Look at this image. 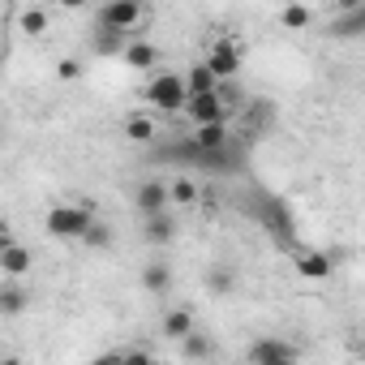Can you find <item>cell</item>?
I'll return each instance as SVG.
<instances>
[{
	"label": "cell",
	"mask_w": 365,
	"mask_h": 365,
	"mask_svg": "<svg viewBox=\"0 0 365 365\" xmlns=\"http://www.w3.org/2000/svg\"><path fill=\"white\" fill-rule=\"evenodd\" d=\"M125 138L138 142V146L159 142V116H155V112H133V116H125Z\"/></svg>",
	"instance_id": "cell-9"
},
{
	"label": "cell",
	"mask_w": 365,
	"mask_h": 365,
	"mask_svg": "<svg viewBox=\"0 0 365 365\" xmlns=\"http://www.w3.org/2000/svg\"><path fill=\"white\" fill-rule=\"evenodd\" d=\"M142 237H146L150 245H168V241L176 237V220L168 215V207H163V211H155V215H146V228H142Z\"/></svg>",
	"instance_id": "cell-14"
},
{
	"label": "cell",
	"mask_w": 365,
	"mask_h": 365,
	"mask_svg": "<svg viewBox=\"0 0 365 365\" xmlns=\"http://www.w3.org/2000/svg\"><path fill=\"white\" fill-rule=\"evenodd\" d=\"M14 237H9V228H5V220H0V245H9Z\"/></svg>",
	"instance_id": "cell-30"
},
{
	"label": "cell",
	"mask_w": 365,
	"mask_h": 365,
	"mask_svg": "<svg viewBox=\"0 0 365 365\" xmlns=\"http://www.w3.org/2000/svg\"><path fill=\"white\" fill-rule=\"evenodd\" d=\"M215 95H220V103H224V112H228V116H237V112L250 103V95H245V86H241V78H220V82H215Z\"/></svg>",
	"instance_id": "cell-13"
},
{
	"label": "cell",
	"mask_w": 365,
	"mask_h": 365,
	"mask_svg": "<svg viewBox=\"0 0 365 365\" xmlns=\"http://www.w3.org/2000/svg\"><path fill=\"white\" fill-rule=\"evenodd\" d=\"M339 9H365V0H335Z\"/></svg>",
	"instance_id": "cell-29"
},
{
	"label": "cell",
	"mask_w": 365,
	"mask_h": 365,
	"mask_svg": "<svg viewBox=\"0 0 365 365\" xmlns=\"http://www.w3.org/2000/svg\"><path fill=\"white\" fill-rule=\"evenodd\" d=\"M279 26L284 31H305L309 26V5H297V0H292V5H284L279 9Z\"/></svg>",
	"instance_id": "cell-25"
},
{
	"label": "cell",
	"mask_w": 365,
	"mask_h": 365,
	"mask_svg": "<svg viewBox=\"0 0 365 365\" xmlns=\"http://www.w3.org/2000/svg\"><path fill=\"white\" fill-rule=\"evenodd\" d=\"M202 61L211 65V73H215V78H237V73H241V43H237L232 35H220Z\"/></svg>",
	"instance_id": "cell-4"
},
{
	"label": "cell",
	"mask_w": 365,
	"mask_h": 365,
	"mask_svg": "<svg viewBox=\"0 0 365 365\" xmlns=\"http://www.w3.org/2000/svg\"><path fill=\"white\" fill-rule=\"evenodd\" d=\"M48 22H52L48 9H22V14H18V31H22L26 39H39V35L48 31Z\"/></svg>",
	"instance_id": "cell-22"
},
{
	"label": "cell",
	"mask_w": 365,
	"mask_h": 365,
	"mask_svg": "<svg viewBox=\"0 0 365 365\" xmlns=\"http://www.w3.org/2000/svg\"><path fill=\"white\" fill-rule=\"evenodd\" d=\"M31 262H35V254H31L26 245H18V241L0 245V275H9V279H22V275L31 271Z\"/></svg>",
	"instance_id": "cell-8"
},
{
	"label": "cell",
	"mask_w": 365,
	"mask_h": 365,
	"mask_svg": "<svg viewBox=\"0 0 365 365\" xmlns=\"http://www.w3.org/2000/svg\"><path fill=\"white\" fill-rule=\"evenodd\" d=\"M26 305H31V297H26V288H22L18 279L0 288V318H18Z\"/></svg>",
	"instance_id": "cell-19"
},
{
	"label": "cell",
	"mask_w": 365,
	"mask_h": 365,
	"mask_svg": "<svg viewBox=\"0 0 365 365\" xmlns=\"http://www.w3.org/2000/svg\"><path fill=\"white\" fill-rule=\"evenodd\" d=\"M185 78L180 73H150V82L142 86V99L155 116H176L180 108H185Z\"/></svg>",
	"instance_id": "cell-1"
},
{
	"label": "cell",
	"mask_w": 365,
	"mask_h": 365,
	"mask_svg": "<svg viewBox=\"0 0 365 365\" xmlns=\"http://www.w3.org/2000/svg\"><path fill=\"white\" fill-rule=\"evenodd\" d=\"M168 202H176V207H194V202H198V185H194L190 176L172 180V185H168Z\"/></svg>",
	"instance_id": "cell-24"
},
{
	"label": "cell",
	"mask_w": 365,
	"mask_h": 365,
	"mask_svg": "<svg viewBox=\"0 0 365 365\" xmlns=\"http://www.w3.org/2000/svg\"><path fill=\"white\" fill-rule=\"evenodd\" d=\"M361 31H365V14L361 9H344L331 22V39H361Z\"/></svg>",
	"instance_id": "cell-20"
},
{
	"label": "cell",
	"mask_w": 365,
	"mask_h": 365,
	"mask_svg": "<svg viewBox=\"0 0 365 365\" xmlns=\"http://www.w3.org/2000/svg\"><path fill=\"white\" fill-rule=\"evenodd\" d=\"M331 254H318V250H309V254H297V275H305V279H331Z\"/></svg>",
	"instance_id": "cell-17"
},
{
	"label": "cell",
	"mask_w": 365,
	"mask_h": 365,
	"mask_svg": "<svg viewBox=\"0 0 365 365\" xmlns=\"http://www.w3.org/2000/svg\"><path fill=\"white\" fill-rule=\"evenodd\" d=\"M190 116V125H211V120H232L228 112H224V103H220V95L215 91H207V95H185V108H180Z\"/></svg>",
	"instance_id": "cell-6"
},
{
	"label": "cell",
	"mask_w": 365,
	"mask_h": 365,
	"mask_svg": "<svg viewBox=\"0 0 365 365\" xmlns=\"http://www.w3.org/2000/svg\"><path fill=\"white\" fill-rule=\"evenodd\" d=\"M56 5H61V9H69V14H78V9H91L95 0H56Z\"/></svg>",
	"instance_id": "cell-28"
},
{
	"label": "cell",
	"mask_w": 365,
	"mask_h": 365,
	"mask_svg": "<svg viewBox=\"0 0 365 365\" xmlns=\"http://www.w3.org/2000/svg\"><path fill=\"white\" fill-rule=\"evenodd\" d=\"M86 250H112V241H116V232L103 224V220H91L86 228H82V237H78Z\"/></svg>",
	"instance_id": "cell-21"
},
{
	"label": "cell",
	"mask_w": 365,
	"mask_h": 365,
	"mask_svg": "<svg viewBox=\"0 0 365 365\" xmlns=\"http://www.w3.org/2000/svg\"><path fill=\"white\" fill-rule=\"evenodd\" d=\"M56 78H61V82H78V78H82V65H78V61H61V65H56Z\"/></svg>",
	"instance_id": "cell-27"
},
{
	"label": "cell",
	"mask_w": 365,
	"mask_h": 365,
	"mask_svg": "<svg viewBox=\"0 0 365 365\" xmlns=\"http://www.w3.org/2000/svg\"><path fill=\"white\" fill-rule=\"evenodd\" d=\"M207 288H211L215 297H228V292L237 288V275H232L228 267H211V275H207Z\"/></svg>",
	"instance_id": "cell-26"
},
{
	"label": "cell",
	"mask_w": 365,
	"mask_h": 365,
	"mask_svg": "<svg viewBox=\"0 0 365 365\" xmlns=\"http://www.w3.org/2000/svg\"><path fill=\"white\" fill-rule=\"evenodd\" d=\"M120 61H125L129 69H138V73H150V69L159 65V48H155L150 39H125Z\"/></svg>",
	"instance_id": "cell-7"
},
{
	"label": "cell",
	"mask_w": 365,
	"mask_h": 365,
	"mask_svg": "<svg viewBox=\"0 0 365 365\" xmlns=\"http://www.w3.org/2000/svg\"><path fill=\"white\" fill-rule=\"evenodd\" d=\"M245 356L250 361H262V365H288L297 356V348L292 344H279V339H258V344H250Z\"/></svg>",
	"instance_id": "cell-10"
},
{
	"label": "cell",
	"mask_w": 365,
	"mask_h": 365,
	"mask_svg": "<svg viewBox=\"0 0 365 365\" xmlns=\"http://www.w3.org/2000/svg\"><path fill=\"white\" fill-rule=\"evenodd\" d=\"M176 344H180V352H185V356H194V361H207V356H211V339H207L198 327H194L190 335H180Z\"/></svg>",
	"instance_id": "cell-23"
},
{
	"label": "cell",
	"mask_w": 365,
	"mask_h": 365,
	"mask_svg": "<svg viewBox=\"0 0 365 365\" xmlns=\"http://www.w3.org/2000/svg\"><path fill=\"white\" fill-rule=\"evenodd\" d=\"M194 327H198V318H194V309H190V305H176V309H168V314L159 318V335H168V339L190 335Z\"/></svg>",
	"instance_id": "cell-11"
},
{
	"label": "cell",
	"mask_w": 365,
	"mask_h": 365,
	"mask_svg": "<svg viewBox=\"0 0 365 365\" xmlns=\"http://www.w3.org/2000/svg\"><path fill=\"white\" fill-rule=\"evenodd\" d=\"M180 78H185V91H190V95H207V91H215V82H220V78L211 73V65H207V61L190 65Z\"/></svg>",
	"instance_id": "cell-18"
},
{
	"label": "cell",
	"mask_w": 365,
	"mask_h": 365,
	"mask_svg": "<svg viewBox=\"0 0 365 365\" xmlns=\"http://www.w3.org/2000/svg\"><path fill=\"white\" fill-rule=\"evenodd\" d=\"M133 202H138L142 215H155V211L168 207V185H163V180H142L138 194H133Z\"/></svg>",
	"instance_id": "cell-12"
},
{
	"label": "cell",
	"mask_w": 365,
	"mask_h": 365,
	"mask_svg": "<svg viewBox=\"0 0 365 365\" xmlns=\"http://www.w3.org/2000/svg\"><path fill=\"white\" fill-rule=\"evenodd\" d=\"M125 39H129V35H120V31H108V26H91V52H95V56H120Z\"/></svg>",
	"instance_id": "cell-16"
},
{
	"label": "cell",
	"mask_w": 365,
	"mask_h": 365,
	"mask_svg": "<svg viewBox=\"0 0 365 365\" xmlns=\"http://www.w3.org/2000/svg\"><path fill=\"white\" fill-rule=\"evenodd\" d=\"M142 14H146L142 0H103V5L95 9V22H91V26H108V31L129 35V31L142 22Z\"/></svg>",
	"instance_id": "cell-3"
},
{
	"label": "cell",
	"mask_w": 365,
	"mask_h": 365,
	"mask_svg": "<svg viewBox=\"0 0 365 365\" xmlns=\"http://www.w3.org/2000/svg\"><path fill=\"white\" fill-rule=\"evenodd\" d=\"M91 220H95V202H91V207H86V202H56V207L43 215V228H48V237H56V241H78Z\"/></svg>",
	"instance_id": "cell-2"
},
{
	"label": "cell",
	"mask_w": 365,
	"mask_h": 365,
	"mask_svg": "<svg viewBox=\"0 0 365 365\" xmlns=\"http://www.w3.org/2000/svg\"><path fill=\"white\" fill-rule=\"evenodd\" d=\"M190 142L207 155H224L232 146V120H211V125H194Z\"/></svg>",
	"instance_id": "cell-5"
},
{
	"label": "cell",
	"mask_w": 365,
	"mask_h": 365,
	"mask_svg": "<svg viewBox=\"0 0 365 365\" xmlns=\"http://www.w3.org/2000/svg\"><path fill=\"white\" fill-rule=\"evenodd\" d=\"M142 288L150 297H168L172 292V267L168 262H146L142 267Z\"/></svg>",
	"instance_id": "cell-15"
}]
</instances>
